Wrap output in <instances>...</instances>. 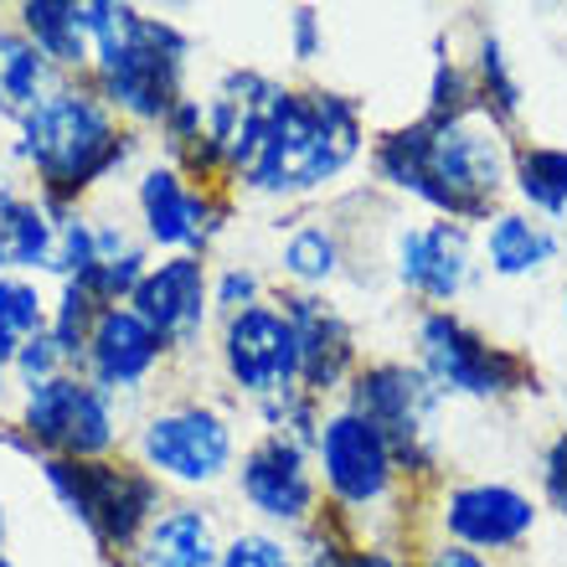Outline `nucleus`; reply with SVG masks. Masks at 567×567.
Returning <instances> with one entry per match:
<instances>
[{
  "mask_svg": "<svg viewBox=\"0 0 567 567\" xmlns=\"http://www.w3.org/2000/svg\"><path fill=\"white\" fill-rule=\"evenodd\" d=\"M58 223L47 217V202L0 192V274H37L52 269Z\"/></svg>",
  "mask_w": 567,
  "mask_h": 567,
  "instance_id": "aec40b11",
  "label": "nucleus"
},
{
  "mask_svg": "<svg viewBox=\"0 0 567 567\" xmlns=\"http://www.w3.org/2000/svg\"><path fill=\"white\" fill-rule=\"evenodd\" d=\"M11 361H16V341L0 330V388H6V372H11Z\"/></svg>",
  "mask_w": 567,
  "mask_h": 567,
  "instance_id": "c9c22d12",
  "label": "nucleus"
},
{
  "mask_svg": "<svg viewBox=\"0 0 567 567\" xmlns=\"http://www.w3.org/2000/svg\"><path fill=\"white\" fill-rule=\"evenodd\" d=\"M563 320H567V295H563Z\"/></svg>",
  "mask_w": 567,
  "mask_h": 567,
  "instance_id": "ea45409f",
  "label": "nucleus"
},
{
  "mask_svg": "<svg viewBox=\"0 0 567 567\" xmlns=\"http://www.w3.org/2000/svg\"><path fill=\"white\" fill-rule=\"evenodd\" d=\"M130 310L161 336L165 351H192L202 346L207 330V310H212V284L207 269L196 254H171L165 264L140 279V289L130 295Z\"/></svg>",
  "mask_w": 567,
  "mask_h": 567,
  "instance_id": "f8f14e48",
  "label": "nucleus"
},
{
  "mask_svg": "<svg viewBox=\"0 0 567 567\" xmlns=\"http://www.w3.org/2000/svg\"><path fill=\"white\" fill-rule=\"evenodd\" d=\"M104 315V305L89 295V289H78V284H62V299L58 310H52V326H47V336L58 341V351L68 361L83 357V346H89L93 336V320Z\"/></svg>",
  "mask_w": 567,
  "mask_h": 567,
  "instance_id": "cd10ccee",
  "label": "nucleus"
},
{
  "mask_svg": "<svg viewBox=\"0 0 567 567\" xmlns=\"http://www.w3.org/2000/svg\"><path fill=\"white\" fill-rule=\"evenodd\" d=\"M0 537H6V511H0Z\"/></svg>",
  "mask_w": 567,
  "mask_h": 567,
  "instance_id": "4c0bfd02",
  "label": "nucleus"
},
{
  "mask_svg": "<svg viewBox=\"0 0 567 567\" xmlns=\"http://www.w3.org/2000/svg\"><path fill=\"white\" fill-rule=\"evenodd\" d=\"M444 532L454 537V547L470 553H511L537 532V506L516 485H495V480L454 485L444 495Z\"/></svg>",
  "mask_w": 567,
  "mask_h": 567,
  "instance_id": "4468645a",
  "label": "nucleus"
},
{
  "mask_svg": "<svg viewBox=\"0 0 567 567\" xmlns=\"http://www.w3.org/2000/svg\"><path fill=\"white\" fill-rule=\"evenodd\" d=\"M21 31L52 68H93L89 21L78 0H27L21 6Z\"/></svg>",
  "mask_w": 567,
  "mask_h": 567,
  "instance_id": "4be33fe9",
  "label": "nucleus"
},
{
  "mask_svg": "<svg viewBox=\"0 0 567 567\" xmlns=\"http://www.w3.org/2000/svg\"><path fill=\"white\" fill-rule=\"evenodd\" d=\"M140 217H145V233L150 243H161V248H176V254H192L202 248L212 233V207L207 196H196L186 186L181 171L171 165H155L140 176Z\"/></svg>",
  "mask_w": 567,
  "mask_h": 567,
  "instance_id": "a211bd4d",
  "label": "nucleus"
},
{
  "mask_svg": "<svg viewBox=\"0 0 567 567\" xmlns=\"http://www.w3.org/2000/svg\"><path fill=\"white\" fill-rule=\"evenodd\" d=\"M140 454L161 480L217 485L233 470V429L223 413H212L202 403L165 408L140 429Z\"/></svg>",
  "mask_w": 567,
  "mask_h": 567,
  "instance_id": "9b49d317",
  "label": "nucleus"
},
{
  "mask_svg": "<svg viewBox=\"0 0 567 567\" xmlns=\"http://www.w3.org/2000/svg\"><path fill=\"white\" fill-rule=\"evenodd\" d=\"M279 305L299 341V392H310V398L336 392L357 367V330L346 326L336 305L315 295H284Z\"/></svg>",
  "mask_w": 567,
  "mask_h": 567,
  "instance_id": "dca6fc26",
  "label": "nucleus"
},
{
  "mask_svg": "<svg viewBox=\"0 0 567 567\" xmlns=\"http://www.w3.org/2000/svg\"><path fill=\"white\" fill-rule=\"evenodd\" d=\"M419 367L439 392L454 398H506L526 388V361L506 346H491L480 330H470L460 315L433 310L419 326Z\"/></svg>",
  "mask_w": 567,
  "mask_h": 567,
  "instance_id": "6e6552de",
  "label": "nucleus"
},
{
  "mask_svg": "<svg viewBox=\"0 0 567 567\" xmlns=\"http://www.w3.org/2000/svg\"><path fill=\"white\" fill-rule=\"evenodd\" d=\"M47 326H52V315H47L42 289L27 274H0V330L16 346H27L37 336H47Z\"/></svg>",
  "mask_w": 567,
  "mask_h": 567,
  "instance_id": "a878e982",
  "label": "nucleus"
},
{
  "mask_svg": "<svg viewBox=\"0 0 567 567\" xmlns=\"http://www.w3.org/2000/svg\"><path fill=\"white\" fill-rule=\"evenodd\" d=\"M351 413L372 423L388 449L398 454V470H433L439 460V413H444V392L429 382L423 367L408 361H377L351 382Z\"/></svg>",
  "mask_w": 567,
  "mask_h": 567,
  "instance_id": "423d86ee",
  "label": "nucleus"
},
{
  "mask_svg": "<svg viewBox=\"0 0 567 567\" xmlns=\"http://www.w3.org/2000/svg\"><path fill=\"white\" fill-rule=\"evenodd\" d=\"M212 305L223 315H238V310H248V305H258V274L254 269H227L223 279H217V289H212Z\"/></svg>",
  "mask_w": 567,
  "mask_h": 567,
  "instance_id": "7c9ffc66",
  "label": "nucleus"
},
{
  "mask_svg": "<svg viewBox=\"0 0 567 567\" xmlns=\"http://www.w3.org/2000/svg\"><path fill=\"white\" fill-rule=\"evenodd\" d=\"M423 567H491V563L480 553H470V547H454V542H449V547H433Z\"/></svg>",
  "mask_w": 567,
  "mask_h": 567,
  "instance_id": "72a5a7b5",
  "label": "nucleus"
},
{
  "mask_svg": "<svg viewBox=\"0 0 567 567\" xmlns=\"http://www.w3.org/2000/svg\"><path fill=\"white\" fill-rule=\"evenodd\" d=\"M315 460H320L330 501L341 511H367L377 501H388L392 480H398V454L388 449V439L351 408H341V413H330L320 423Z\"/></svg>",
  "mask_w": 567,
  "mask_h": 567,
  "instance_id": "9d476101",
  "label": "nucleus"
},
{
  "mask_svg": "<svg viewBox=\"0 0 567 567\" xmlns=\"http://www.w3.org/2000/svg\"><path fill=\"white\" fill-rule=\"evenodd\" d=\"M223 567H299V557L269 532H243L223 547Z\"/></svg>",
  "mask_w": 567,
  "mask_h": 567,
  "instance_id": "c85d7f7f",
  "label": "nucleus"
},
{
  "mask_svg": "<svg viewBox=\"0 0 567 567\" xmlns=\"http://www.w3.org/2000/svg\"><path fill=\"white\" fill-rule=\"evenodd\" d=\"M47 485L58 501L89 526L99 547L109 553H135L145 526L161 516V485L150 470L135 464H109V460H42Z\"/></svg>",
  "mask_w": 567,
  "mask_h": 567,
  "instance_id": "39448f33",
  "label": "nucleus"
},
{
  "mask_svg": "<svg viewBox=\"0 0 567 567\" xmlns=\"http://www.w3.org/2000/svg\"><path fill=\"white\" fill-rule=\"evenodd\" d=\"M21 429L31 444L47 449V460H104L120 439L114 398L78 372H58L27 388Z\"/></svg>",
  "mask_w": 567,
  "mask_h": 567,
  "instance_id": "0eeeda50",
  "label": "nucleus"
},
{
  "mask_svg": "<svg viewBox=\"0 0 567 567\" xmlns=\"http://www.w3.org/2000/svg\"><path fill=\"white\" fill-rule=\"evenodd\" d=\"M511 181H516V192H522L526 207L547 212V217H563L567 212V150H557V145L516 150Z\"/></svg>",
  "mask_w": 567,
  "mask_h": 567,
  "instance_id": "b1692460",
  "label": "nucleus"
},
{
  "mask_svg": "<svg viewBox=\"0 0 567 567\" xmlns=\"http://www.w3.org/2000/svg\"><path fill=\"white\" fill-rule=\"evenodd\" d=\"M93 42V93L140 124H165L181 104V78L192 42L161 16H140L135 6L89 0L83 6Z\"/></svg>",
  "mask_w": 567,
  "mask_h": 567,
  "instance_id": "f03ea898",
  "label": "nucleus"
},
{
  "mask_svg": "<svg viewBox=\"0 0 567 567\" xmlns=\"http://www.w3.org/2000/svg\"><path fill=\"white\" fill-rule=\"evenodd\" d=\"M377 176L398 192L429 202L449 223H491L495 196L511 181V150L501 124L475 109V114H423V120L392 130L377 140Z\"/></svg>",
  "mask_w": 567,
  "mask_h": 567,
  "instance_id": "f257e3e1",
  "label": "nucleus"
},
{
  "mask_svg": "<svg viewBox=\"0 0 567 567\" xmlns=\"http://www.w3.org/2000/svg\"><path fill=\"white\" fill-rule=\"evenodd\" d=\"M0 93L11 114H27L52 93V62L37 52L21 27H0Z\"/></svg>",
  "mask_w": 567,
  "mask_h": 567,
  "instance_id": "5701e85b",
  "label": "nucleus"
},
{
  "mask_svg": "<svg viewBox=\"0 0 567 567\" xmlns=\"http://www.w3.org/2000/svg\"><path fill=\"white\" fill-rule=\"evenodd\" d=\"M223 367L248 398L284 403L299 392V341L289 315L274 305H248L227 315L223 326Z\"/></svg>",
  "mask_w": 567,
  "mask_h": 567,
  "instance_id": "1a4fd4ad",
  "label": "nucleus"
},
{
  "mask_svg": "<svg viewBox=\"0 0 567 567\" xmlns=\"http://www.w3.org/2000/svg\"><path fill=\"white\" fill-rule=\"evenodd\" d=\"M392 264H398V284L408 295L429 299V305H449L470 284V233L460 223H423V227H403L398 233V248H392Z\"/></svg>",
  "mask_w": 567,
  "mask_h": 567,
  "instance_id": "2eb2a0df",
  "label": "nucleus"
},
{
  "mask_svg": "<svg viewBox=\"0 0 567 567\" xmlns=\"http://www.w3.org/2000/svg\"><path fill=\"white\" fill-rule=\"evenodd\" d=\"M361 155V114L346 93L299 89L279 93L258 155L243 186L258 196H305L320 192Z\"/></svg>",
  "mask_w": 567,
  "mask_h": 567,
  "instance_id": "7ed1b4c3",
  "label": "nucleus"
},
{
  "mask_svg": "<svg viewBox=\"0 0 567 567\" xmlns=\"http://www.w3.org/2000/svg\"><path fill=\"white\" fill-rule=\"evenodd\" d=\"M238 491L264 522L305 526L315 511V475H310L305 444L289 439L284 429H274L269 439H258V444L243 454Z\"/></svg>",
  "mask_w": 567,
  "mask_h": 567,
  "instance_id": "ddd939ff",
  "label": "nucleus"
},
{
  "mask_svg": "<svg viewBox=\"0 0 567 567\" xmlns=\"http://www.w3.org/2000/svg\"><path fill=\"white\" fill-rule=\"evenodd\" d=\"M135 567H223L217 522L196 506H165L135 542Z\"/></svg>",
  "mask_w": 567,
  "mask_h": 567,
  "instance_id": "6ab92c4d",
  "label": "nucleus"
},
{
  "mask_svg": "<svg viewBox=\"0 0 567 567\" xmlns=\"http://www.w3.org/2000/svg\"><path fill=\"white\" fill-rule=\"evenodd\" d=\"M542 491H547L557 516H567V429L557 433L553 449H547V460H542Z\"/></svg>",
  "mask_w": 567,
  "mask_h": 567,
  "instance_id": "2f4dec72",
  "label": "nucleus"
},
{
  "mask_svg": "<svg viewBox=\"0 0 567 567\" xmlns=\"http://www.w3.org/2000/svg\"><path fill=\"white\" fill-rule=\"evenodd\" d=\"M0 567H11V557H6V553H0Z\"/></svg>",
  "mask_w": 567,
  "mask_h": 567,
  "instance_id": "58836bf2",
  "label": "nucleus"
},
{
  "mask_svg": "<svg viewBox=\"0 0 567 567\" xmlns=\"http://www.w3.org/2000/svg\"><path fill=\"white\" fill-rule=\"evenodd\" d=\"M284 274L295 284H305V289L330 284L341 274V243H336V233L330 227H299L295 238L284 243Z\"/></svg>",
  "mask_w": 567,
  "mask_h": 567,
  "instance_id": "393cba45",
  "label": "nucleus"
},
{
  "mask_svg": "<svg viewBox=\"0 0 567 567\" xmlns=\"http://www.w3.org/2000/svg\"><path fill=\"white\" fill-rule=\"evenodd\" d=\"M346 567H413V563L398 557V553H388V547H361V553H351Z\"/></svg>",
  "mask_w": 567,
  "mask_h": 567,
  "instance_id": "f704fd0d",
  "label": "nucleus"
},
{
  "mask_svg": "<svg viewBox=\"0 0 567 567\" xmlns=\"http://www.w3.org/2000/svg\"><path fill=\"white\" fill-rule=\"evenodd\" d=\"M557 258V233L526 212H495L485 223V264L501 279H532Z\"/></svg>",
  "mask_w": 567,
  "mask_h": 567,
  "instance_id": "412c9836",
  "label": "nucleus"
},
{
  "mask_svg": "<svg viewBox=\"0 0 567 567\" xmlns=\"http://www.w3.org/2000/svg\"><path fill=\"white\" fill-rule=\"evenodd\" d=\"M315 52H320V31H315V11L305 6V11H295V58L310 62Z\"/></svg>",
  "mask_w": 567,
  "mask_h": 567,
  "instance_id": "473e14b6",
  "label": "nucleus"
},
{
  "mask_svg": "<svg viewBox=\"0 0 567 567\" xmlns=\"http://www.w3.org/2000/svg\"><path fill=\"white\" fill-rule=\"evenodd\" d=\"M6 114H11V104H6V93H0V120H6Z\"/></svg>",
  "mask_w": 567,
  "mask_h": 567,
  "instance_id": "e433bc0d",
  "label": "nucleus"
},
{
  "mask_svg": "<svg viewBox=\"0 0 567 567\" xmlns=\"http://www.w3.org/2000/svg\"><path fill=\"white\" fill-rule=\"evenodd\" d=\"M21 161L37 171L42 181L47 202H58L68 207L78 192H89L99 186L104 176H114L124 161H130V150L135 140L124 135L109 104L99 99L93 89H52L37 109L21 114Z\"/></svg>",
  "mask_w": 567,
  "mask_h": 567,
  "instance_id": "20e7f679",
  "label": "nucleus"
},
{
  "mask_svg": "<svg viewBox=\"0 0 567 567\" xmlns=\"http://www.w3.org/2000/svg\"><path fill=\"white\" fill-rule=\"evenodd\" d=\"M475 89H480V109H485L495 124L516 120V109H522V89H516L511 62H506V52H501V42H495V37H485V42H480Z\"/></svg>",
  "mask_w": 567,
  "mask_h": 567,
  "instance_id": "bb28decb",
  "label": "nucleus"
},
{
  "mask_svg": "<svg viewBox=\"0 0 567 567\" xmlns=\"http://www.w3.org/2000/svg\"><path fill=\"white\" fill-rule=\"evenodd\" d=\"M165 346L161 336L140 320L130 305H109L99 320H93V336L83 346V367H89V382L114 392H135L150 382V372L161 367Z\"/></svg>",
  "mask_w": 567,
  "mask_h": 567,
  "instance_id": "f3484780",
  "label": "nucleus"
},
{
  "mask_svg": "<svg viewBox=\"0 0 567 567\" xmlns=\"http://www.w3.org/2000/svg\"><path fill=\"white\" fill-rule=\"evenodd\" d=\"M62 367H68V357L58 351V341H52V336H37V341L16 346V361H11V372L21 377L27 388H37V382H47V377H58Z\"/></svg>",
  "mask_w": 567,
  "mask_h": 567,
  "instance_id": "c756f323",
  "label": "nucleus"
}]
</instances>
